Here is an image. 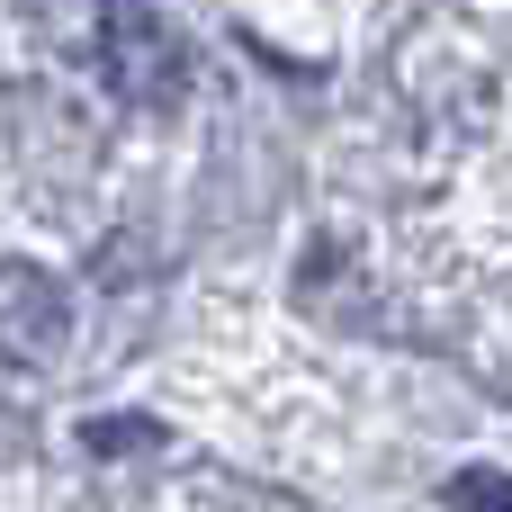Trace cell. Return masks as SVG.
Returning a JSON list of instances; mask_svg holds the SVG:
<instances>
[{
    "instance_id": "cell-1",
    "label": "cell",
    "mask_w": 512,
    "mask_h": 512,
    "mask_svg": "<svg viewBox=\"0 0 512 512\" xmlns=\"http://www.w3.org/2000/svg\"><path fill=\"white\" fill-rule=\"evenodd\" d=\"M99 72H108L117 99L171 108L189 90V45H180V27L153 0H108V18H99Z\"/></svg>"
},
{
    "instance_id": "cell-2",
    "label": "cell",
    "mask_w": 512,
    "mask_h": 512,
    "mask_svg": "<svg viewBox=\"0 0 512 512\" xmlns=\"http://www.w3.org/2000/svg\"><path fill=\"white\" fill-rule=\"evenodd\" d=\"M72 342V288L36 261H0V360L9 369H54Z\"/></svg>"
},
{
    "instance_id": "cell-3",
    "label": "cell",
    "mask_w": 512,
    "mask_h": 512,
    "mask_svg": "<svg viewBox=\"0 0 512 512\" xmlns=\"http://www.w3.org/2000/svg\"><path fill=\"white\" fill-rule=\"evenodd\" d=\"M450 512H512V477H504V468H468V477H450Z\"/></svg>"
}]
</instances>
